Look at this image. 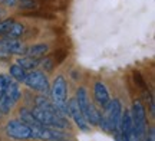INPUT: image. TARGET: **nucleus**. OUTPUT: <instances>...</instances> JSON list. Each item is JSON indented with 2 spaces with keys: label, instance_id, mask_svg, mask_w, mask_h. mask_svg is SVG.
I'll return each mask as SVG.
<instances>
[{
  "label": "nucleus",
  "instance_id": "obj_21",
  "mask_svg": "<svg viewBox=\"0 0 155 141\" xmlns=\"http://www.w3.org/2000/svg\"><path fill=\"white\" fill-rule=\"evenodd\" d=\"M43 66V69L46 72H52V69L55 66V62H53V59H50V58H45V59H40V62H39V66Z\"/></svg>",
  "mask_w": 155,
  "mask_h": 141
},
{
  "label": "nucleus",
  "instance_id": "obj_10",
  "mask_svg": "<svg viewBox=\"0 0 155 141\" xmlns=\"http://www.w3.org/2000/svg\"><path fill=\"white\" fill-rule=\"evenodd\" d=\"M68 115L73 119V123L76 124V127L83 133H88L91 130V125L88 124V121L85 119V117L82 115L81 109L78 107V102L75 98H72L71 101L68 102Z\"/></svg>",
  "mask_w": 155,
  "mask_h": 141
},
{
  "label": "nucleus",
  "instance_id": "obj_25",
  "mask_svg": "<svg viewBox=\"0 0 155 141\" xmlns=\"http://www.w3.org/2000/svg\"><path fill=\"white\" fill-rule=\"evenodd\" d=\"M62 141H65V140H62Z\"/></svg>",
  "mask_w": 155,
  "mask_h": 141
},
{
  "label": "nucleus",
  "instance_id": "obj_16",
  "mask_svg": "<svg viewBox=\"0 0 155 141\" xmlns=\"http://www.w3.org/2000/svg\"><path fill=\"white\" fill-rule=\"evenodd\" d=\"M49 51V45L46 43H38V45H32L30 48L26 49V56L32 58H42L43 55H46Z\"/></svg>",
  "mask_w": 155,
  "mask_h": 141
},
{
  "label": "nucleus",
  "instance_id": "obj_1",
  "mask_svg": "<svg viewBox=\"0 0 155 141\" xmlns=\"http://www.w3.org/2000/svg\"><path fill=\"white\" fill-rule=\"evenodd\" d=\"M122 112H124V109H122L121 101L119 99H109V102L104 107V114H101L98 125L106 133L115 134L119 128V124H121Z\"/></svg>",
  "mask_w": 155,
  "mask_h": 141
},
{
  "label": "nucleus",
  "instance_id": "obj_12",
  "mask_svg": "<svg viewBox=\"0 0 155 141\" xmlns=\"http://www.w3.org/2000/svg\"><path fill=\"white\" fill-rule=\"evenodd\" d=\"M94 96H95L96 104H98L101 108L105 107L106 104L109 102V99H111L109 91H108V88L105 86V84L101 82V81L95 82V85H94Z\"/></svg>",
  "mask_w": 155,
  "mask_h": 141
},
{
  "label": "nucleus",
  "instance_id": "obj_6",
  "mask_svg": "<svg viewBox=\"0 0 155 141\" xmlns=\"http://www.w3.org/2000/svg\"><path fill=\"white\" fill-rule=\"evenodd\" d=\"M30 111H32V114H33L35 118L38 119L43 127L58 128V130H63V128L69 127L68 119L65 118V117H62V115H55V114L48 112V111L40 109V108H38V107H35L33 109H30Z\"/></svg>",
  "mask_w": 155,
  "mask_h": 141
},
{
  "label": "nucleus",
  "instance_id": "obj_19",
  "mask_svg": "<svg viewBox=\"0 0 155 141\" xmlns=\"http://www.w3.org/2000/svg\"><path fill=\"white\" fill-rule=\"evenodd\" d=\"M36 6V0H19V7L23 10H33Z\"/></svg>",
  "mask_w": 155,
  "mask_h": 141
},
{
  "label": "nucleus",
  "instance_id": "obj_3",
  "mask_svg": "<svg viewBox=\"0 0 155 141\" xmlns=\"http://www.w3.org/2000/svg\"><path fill=\"white\" fill-rule=\"evenodd\" d=\"M50 96H52V102L53 105L58 108V111L66 117L68 115V101H66V94H68V85L66 79L63 78L62 75L56 76V79L53 81V84L50 86Z\"/></svg>",
  "mask_w": 155,
  "mask_h": 141
},
{
  "label": "nucleus",
  "instance_id": "obj_20",
  "mask_svg": "<svg viewBox=\"0 0 155 141\" xmlns=\"http://www.w3.org/2000/svg\"><path fill=\"white\" fill-rule=\"evenodd\" d=\"M13 19H6L3 22H0V36H6V33L9 32V29L12 28V25H13Z\"/></svg>",
  "mask_w": 155,
  "mask_h": 141
},
{
  "label": "nucleus",
  "instance_id": "obj_2",
  "mask_svg": "<svg viewBox=\"0 0 155 141\" xmlns=\"http://www.w3.org/2000/svg\"><path fill=\"white\" fill-rule=\"evenodd\" d=\"M132 118V141H144L147 134V111L141 101H134L131 108Z\"/></svg>",
  "mask_w": 155,
  "mask_h": 141
},
{
  "label": "nucleus",
  "instance_id": "obj_8",
  "mask_svg": "<svg viewBox=\"0 0 155 141\" xmlns=\"http://www.w3.org/2000/svg\"><path fill=\"white\" fill-rule=\"evenodd\" d=\"M26 46L23 45L19 39H12V38H2L0 39V59L6 61L12 55L23 56L26 55Z\"/></svg>",
  "mask_w": 155,
  "mask_h": 141
},
{
  "label": "nucleus",
  "instance_id": "obj_13",
  "mask_svg": "<svg viewBox=\"0 0 155 141\" xmlns=\"http://www.w3.org/2000/svg\"><path fill=\"white\" fill-rule=\"evenodd\" d=\"M19 114H20V121H23L25 124H28L29 127H32V128H39V127H43V125L40 124L38 119L33 117L32 111H30V109H28V108H22V109L19 111Z\"/></svg>",
  "mask_w": 155,
  "mask_h": 141
},
{
  "label": "nucleus",
  "instance_id": "obj_7",
  "mask_svg": "<svg viewBox=\"0 0 155 141\" xmlns=\"http://www.w3.org/2000/svg\"><path fill=\"white\" fill-rule=\"evenodd\" d=\"M6 136L10 140L15 141H26L33 138V133H32V127L25 124L20 119H10L6 124Z\"/></svg>",
  "mask_w": 155,
  "mask_h": 141
},
{
  "label": "nucleus",
  "instance_id": "obj_4",
  "mask_svg": "<svg viewBox=\"0 0 155 141\" xmlns=\"http://www.w3.org/2000/svg\"><path fill=\"white\" fill-rule=\"evenodd\" d=\"M76 102H78V107L81 109L82 115L85 117V119L88 121V124L91 125H98L99 123V118H101V112L95 108V105L91 102L88 96V92L86 89L81 86L79 89L76 91Z\"/></svg>",
  "mask_w": 155,
  "mask_h": 141
},
{
  "label": "nucleus",
  "instance_id": "obj_14",
  "mask_svg": "<svg viewBox=\"0 0 155 141\" xmlns=\"http://www.w3.org/2000/svg\"><path fill=\"white\" fill-rule=\"evenodd\" d=\"M39 62H40V58H32V56H25L17 59V65H20L26 72L28 71H35V69L39 66Z\"/></svg>",
  "mask_w": 155,
  "mask_h": 141
},
{
  "label": "nucleus",
  "instance_id": "obj_11",
  "mask_svg": "<svg viewBox=\"0 0 155 141\" xmlns=\"http://www.w3.org/2000/svg\"><path fill=\"white\" fill-rule=\"evenodd\" d=\"M114 136L116 137L118 141H132V118L128 109H125V112H122L119 128Z\"/></svg>",
  "mask_w": 155,
  "mask_h": 141
},
{
  "label": "nucleus",
  "instance_id": "obj_9",
  "mask_svg": "<svg viewBox=\"0 0 155 141\" xmlns=\"http://www.w3.org/2000/svg\"><path fill=\"white\" fill-rule=\"evenodd\" d=\"M25 84L28 88L33 91H38L40 94H49L50 91V85L49 81L46 78V75L40 71H32L26 75V79H25Z\"/></svg>",
  "mask_w": 155,
  "mask_h": 141
},
{
  "label": "nucleus",
  "instance_id": "obj_18",
  "mask_svg": "<svg viewBox=\"0 0 155 141\" xmlns=\"http://www.w3.org/2000/svg\"><path fill=\"white\" fill-rule=\"evenodd\" d=\"M25 33V26L22 23H17V22H13L12 28L9 29V32L6 33V38H12V39H19L22 35Z\"/></svg>",
  "mask_w": 155,
  "mask_h": 141
},
{
  "label": "nucleus",
  "instance_id": "obj_17",
  "mask_svg": "<svg viewBox=\"0 0 155 141\" xmlns=\"http://www.w3.org/2000/svg\"><path fill=\"white\" fill-rule=\"evenodd\" d=\"M9 72H10V76L12 79H15L16 82H22V84H25V79H26V75H28V72L25 71V69L20 66V65H17V63H13L10 66V69H9Z\"/></svg>",
  "mask_w": 155,
  "mask_h": 141
},
{
  "label": "nucleus",
  "instance_id": "obj_22",
  "mask_svg": "<svg viewBox=\"0 0 155 141\" xmlns=\"http://www.w3.org/2000/svg\"><path fill=\"white\" fill-rule=\"evenodd\" d=\"M134 79H135V84L138 85L139 88L142 91H148V86H147V82L144 81V78H142V75L139 72H134Z\"/></svg>",
  "mask_w": 155,
  "mask_h": 141
},
{
  "label": "nucleus",
  "instance_id": "obj_24",
  "mask_svg": "<svg viewBox=\"0 0 155 141\" xmlns=\"http://www.w3.org/2000/svg\"><path fill=\"white\" fill-rule=\"evenodd\" d=\"M2 2H3L6 6H15L17 0H2Z\"/></svg>",
  "mask_w": 155,
  "mask_h": 141
},
{
  "label": "nucleus",
  "instance_id": "obj_23",
  "mask_svg": "<svg viewBox=\"0 0 155 141\" xmlns=\"http://www.w3.org/2000/svg\"><path fill=\"white\" fill-rule=\"evenodd\" d=\"M6 81H7V76H6V75H3V73H0V98H2L3 92H5Z\"/></svg>",
  "mask_w": 155,
  "mask_h": 141
},
{
  "label": "nucleus",
  "instance_id": "obj_15",
  "mask_svg": "<svg viewBox=\"0 0 155 141\" xmlns=\"http://www.w3.org/2000/svg\"><path fill=\"white\" fill-rule=\"evenodd\" d=\"M35 101H36V107L40 108V109H45V111L55 114V115H62V114L58 111V108L53 105V102H50L46 96H38ZM62 117H63V115H62Z\"/></svg>",
  "mask_w": 155,
  "mask_h": 141
},
{
  "label": "nucleus",
  "instance_id": "obj_5",
  "mask_svg": "<svg viewBox=\"0 0 155 141\" xmlns=\"http://www.w3.org/2000/svg\"><path fill=\"white\" fill-rule=\"evenodd\" d=\"M20 98V88H19V82L15 79L7 78L6 81V88L5 92L0 98V114L7 115L12 111V108L16 105V102Z\"/></svg>",
  "mask_w": 155,
  "mask_h": 141
}]
</instances>
